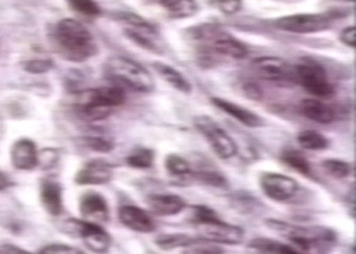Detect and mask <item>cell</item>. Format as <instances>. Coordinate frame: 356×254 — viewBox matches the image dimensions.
<instances>
[{"mask_svg": "<svg viewBox=\"0 0 356 254\" xmlns=\"http://www.w3.org/2000/svg\"><path fill=\"white\" fill-rule=\"evenodd\" d=\"M147 205L158 216H175L186 207V202L178 195L156 193L147 196Z\"/></svg>", "mask_w": 356, "mask_h": 254, "instance_id": "obj_18", "label": "cell"}, {"mask_svg": "<svg viewBox=\"0 0 356 254\" xmlns=\"http://www.w3.org/2000/svg\"><path fill=\"white\" fill-rule=\"evenodd\" d=\"M321 165H323L324 170H327L328 175L334 176L336 179H344V177L350 176L351 170H353V166L348 162L337 160V159H328V160L323 161Z\"/></svg>", "mask_w": 356, "mask_h": 254, "instance_id": "obj_30", "label": "cell"}, {"mask_svg": "<svg viewBox=\"0 0 356 254\" xmlns=\"http://www.w3.org/2000/svg\"><path fill=\"white\" fill-rule=\"evenodd\" d=\"M40 152L34 141L18 139L11 148V162L19 170H31L38 166Z\"/></svg>", "mask_w": 356, "mask_h": 254, "instance_id": "obj_16", "label": "cell"}, {"mask_svg": "<svg viewBox=\"0 0 356 254\" xmlns=\"http://www.w3.org/2000/svg\"><path fill=\"white\" fill-rule=\"evenodd\" d=\"M124 102L126 93L123 88L120 86L111 84L79 93L74 107L80 118L96 122L106 119L113 111V109L122 106Z\"/></svg>", "mask_w": 356, "mask_h": 254, "instance_id": "obj_3", "label": "cell"}, {"mask_svg": "<svg viewBox=\"0 0 356 254\" xmlns=\"http://www.w3.org/2000/svg\"><path fill=\"white\" fill-rule=\"evenodd\" d=\"M106 73L113 84L122 88L127 87L136 93H153L156 87L152 74L140 64L127 57L110 58L106 64Z\"/></svg>", "mask_w": 356, "mask_h": 254, "instance_id": "obj_4", "label": "cell"}, {"mask_svg": "<svg viewBox=\"0 0 356 254\" xmlns=\"http://www.w3.org/2000/svg\"><path fill=\"white\" fill-rule=\"evenodd\" d=\"M165 168L169 172V175H172L175 177H179V179L191 177V175L193 172L191 164L178 154H169L165 160Z\"/></svg>", "mask_w": 356, "mask_h": 254, "instance_id": "obj_27", "label": "cell"}, {"mask_svg": "<svg viewBox=\"0 0 356 254\" xmlns=\"http://www.w3.org/2000/svg\"><path fill=\"white\" fill-rule=\"evenodd\" d=\"M67 4L79 14L86 17H97L102 10L95 0H67Z\"/></svg>", "mask_w": 356, "mask_h": 254, "instance_id": "obj_31", "label": "cell"}, {"mask_svg": "<svg viewBox=\"0 0 356 254\" xmlns=\"http://www.w3.org/2000/svg\"><path fill=\"white\" fill-rule=\"evenodd\" d=\"M0 254H34L27 251H23L21 248L15 246V245H4L0 249Z\"/></svg>", "mask_w": 356, "mask_h": 254, "instance_id": "obj_39", "label": "cell"}, {"mask_svg": "<svg viewBox=\"0 0 356 254\" xmlns=\"http://www.w3.org/2000/svg\"><path fill=\"white\" fill-rule=\"evenodd\" d=\"M41 203L51 216L61 215L63 205V186L54 180H44L41 184Z\"/></svg>", "mask_w": 356, "mask_h": 254, "instance_id": "obj_20", "label": "cell"}, {"mask_svg": "<svg viewBox=\"0 0 356 254\" xmlns=\"http://www.w3.org/2000/svg\"><path fill=\"white\" fill-rule=\"evenodd\" d=\"M336 1H346V3H355V0H336Z\"/></svg>", "mask_w": 356, "mask_h": 254, "instance_id": "obj_41", "label": "cell"}, {"mask_svg": "<svg viewBox=\"0 0 356 254\" xmlns=\"http://www.w3.org/2000/svg\"><path fill=\"white\" fill-rule=\"evenodd\" d=\"M182 254H224L222 246L207 239H195L191 245L184 248Z\"/></svg>", "mask_w": 356, "mask_h": 254, "instance_id": "obj_29", "label": "cell"}, {"mask_svg": "<svg viewBox=\"0 0 356 254\" xmlns=\"http://www.w3.org/2000/svg\"><path fill=\"white\" fill-rule=\"evenodd\" d=\"M332 21L330 14H293L277 19L275 26L296 34H314L328 30Z\"/></svg>", "mask_w": 356, "mask_h": 254, "instance_id": "obj_11", "label": "cell"}, {"mask_svg": "<svg viewBox=\"0 0 356 254\" xmlns=\"http://www.w3.org/2000/svg\"><path fill=\"white\" fill-rule=\"evenodd\" d=\"M196 130L212 146L213 152L222 159L229 160L236 156L238 145L222 126L208 116H199L193 120Z\"/></svg>", "mask_w": 356, "mask_h": 254, "instance_id": "obj_8", "label": "cell"}, {"mask_svg": "<svg viewBox=\"0 0 356 254\" xmlns=\"http://www.w3.org/2000/svg\"><path fill=\"white\" fill-rule=\"evenodd\" d=\"M254 70L264 80L280 87H291L296 83L294 67L278 57H259L252 61Z\"/></svg>", "mask_w": 356, "mask_h": 254, "instance_id": "obj_10", "label": "cell"}, {"mask_svg": "<svg viewBox=\"0 0 356 254\" xmlns=\"http://www.w3.org/2000/svg\"><path fill=\"white\" fill-rule=\"evenodd\" d=\"M212 103L219 110H222L225 114L232 116L234 119H236L238 122H241L242 125H245L247 127L258 129V127H262L265 125V120L258 114L247 110L245 107H242V106H239L234 102H228V100L222 99V97H212Z\"/></svg>", "mask_w": 356, "mask_h": 254, "instance_id": "obj_17", "label": "cell"}, {"mask_svg": "<svg viewBox=\"0 0 356 254\" xmlns=\"http://www.w3.org/2000/svg\"><path fill=\"white\" fill-rule=\"evenodd\" d=\"M53 68L51 60H44V58H35V60H29L24 63L23 70L29 73L40 74V73H46Z\"/></svg>", "mask_w": 356, "mask_h": 254, "instance_id": "obj_35", "label": "cell"}, {"mask_svg": "<svg viewBox=\"0 0 356 254\" xmlns=\"http://www.w3.org/2000/svg\"><path fill=\"white\" fill-rule=\"evenodd\" d=\"M296 83L317 97L334 96V88L324 67L313 58H301L294 67Z\"/></svg>", "mask_w": 356, "mask_h": 254, "instance_id": "obj_7", "label": "cell"}, {"mask_svg": "<svg viewBox=\"0 0 356 254\" xmlns=\"http://www.w3.org/2000/svg\"><path fill=\"white\" fill-rule=\"evenodd\" d=\"M300 109V113L305 118L311 119L316 123H321V125H328V123H332L334 119H336V114H334V110L323 103L321 100H317V99H305L300 103L298 106Z\"/></svg>", "mask_w": 356, "mask_h": 254, "instance_id": "obj_19", "label": "cell"}, {"mask_svg": "<svg viewBox=\"0 0 356 254\" xmlns=\"http://www.w3.org/2000/svg\"><path fill=\"white\" fill-rule=\"evenodd\" d=\"M209 3L227 15H232L241 11L243 1L242 0H209Z\"/></svg>", "mask_w": 356, "mask_h": 254, "instance_id": "obj_34", "label": "cell"}, {"mask_svg": "<svg viewBox=\"0 0 356 254\" xmlns=\"http://www.w3.org/2000/svg\"><path fill=\"white\" fill-rule=\"evenodd\" d=\"M7 186H8V180H7V177L0 172V191L6 189Z\"/></svg>", "mask_w": 356, "mask_h": 254, "instance_id": "obj_40", "label": "cell"}, {"mask_svg": "<svg viewBox=\"0 0 356 254\" xmlns=\"http://www.w3.org/2000/svg\"><path fill=\"white\" fill-rule=\"evenodd\" d=\"M281 160L284 164H286L288 166L293 168L294 170H297L298 173H301L304 176L311 175V164L307 160L304 153L297 149H291V148L285 149L281 153Z\"/></svg>", "mask_w": 356, "mask_h": 254, "instance_id": "obj_24", "label": "cell"}, {"mask_svg": "<svg viewBox=\"0 0 356 254\" xmlns=\"http://www.w3.org/2000/svg\"><path fill=\"white\" fill-rule=\"evenodd\" d=\"M340 41L347 45L348 47H356V27L355 26H350L346 27L341 33H340Z\"/></svg>", "mask_w": 356, "mask_h": 254, "instance_id": "obj_37", "label": "cell"}, {"mask_svg": "<svg viewBox=\"0 0 356 254\" xmlns=\"http://www.w3.org/2000/svg\"><path fill=\"white\" fill-rule=\"evenodd\" d=\"M154 152L149 148H138L127 157V164L138 169H147L153 165Z\"/></svg>", "mask_w": 356, "mask_h": 254, "instance_id": "obj_28", "label": "cell"}, {"mask_svg": "<svg viewBox=\"0 0 356 254\" xmlns=\"http://www.w3.org/2000/svg\"><path fill=\"white\" fill-rule=\"evenodd\" d=\"M81 145L99 153H108L113 149V142L111 139L104 137H83Z\"/></svg>", "mask_w": 356, "mask_h": 254, "instance_id": "obj_32", "label": "cell"}, {"mask_svg": "<svg viewBox=\"0 0 356 254\" xmlns=\"http://www.w3.org/2000/svg\"><path fill=\"white\" fill-rule=\"evenodd\" d=\"M118 215H119V221L130 230L145 232V234L156 230V223L152 215L142 208L135 207V206H122L119 208Z\"/></svg>", "mask_w": 356, "mask_h": 254, "instance_id": "obj_15", "label": "cell"}, {"mask_svg": "<svg viewBox=\"0 0 356 254\" xmlns=\"http://www.w3.org/2000/svg\"><path fill=\"white\" fill-rule=\"evenodd\" d=\"M113 177V169L108 162L92 160L87 162L76 175V183L80 185L107 184Z\"/></svg>", "mask_w": 356, "mask_h": 254, "instance_id": "obj_14", "label": "cell"}, {"mask_svg": "<svg viewBox=\"0 0 356 254\" xmlns=\"http://www.w3.org/2000/svg\"><path fill=\"white\" fill-rule=\"evenodd\" d=\"M195 238L186 234H162L156 238V246L162 251H173L177 248H186Z\"/></svg>", "mask_w": 356, "mask_h": 254, "instance_id": "obj_26", "label": "cell"}, {"mask_svg": "<svg viewBox=\"0 0 356 254\" xmlns=\"http://www.w3.org/2000/svg\"><path fill=\"white\" fill-rule=\"evenodd\" d=\"M245 91L251 99H261L262 97V91L259 90V87L257 84H252V83H247L245 87Z\"/></svg>", "mask_w": 356, "mask_h": 254, "instance_id": "obj_38", "label": "cell"}, {"mask_svg": "<svg viewBox=\"0 0 356 254\" xmlns=\"http://www.w3.org/2000/svg\"><path fill=\"white\" fill-rule=\"evenodd\" d=\"M266 225L271 230L282 234L288 238L291 245L301 252H308L318 242H328L334 238V234L327 228H301L285 223L277 219H267Z\"/></svg>", "mask_w": 356, "mask_h": 254, "instance_id": "obj_6", "label": "cell"}, {"mask_svg": "<svg viewBox=\"0 0 356 254\" xmlns=\"http://www.w3.org/2000/svg\"><path fill=\"white\" fill-rule=\"evenodd\" d=\"M53 44L65 60L83 63L97 54V45L88 29L72 18H64L53 30Z\"/></svg>", "mask_w": 356, "mask_h": 254, "instance_id": "obj_1", "label": "cell"}, {"mask_svg": "<svg viewBox=\"0 0 356 254\" xmlns=\"http://www.w3.org/2000/svg\"><path fill=\"white\" fill-rule=\"evenodd\" d=\"M297 141L300 143L301 148L312 150V152H317V150H324L328 148L330 141L327 139L325 136H323L318 132L314 130H304L297 136Z\"/></svg>", "mask_w": 356, "mask_h": 254, "instance_id": "obj_25", "label": "cell"}, {"mask_svg": "<svg viewBox=\"0 0 356 254\" xmlns=\"http://www.w3.org/2000/svg\"><path fill=\"white\" fill-rule=\"evenodd\" d=\"M251 251L257 254H304L305 252L298 251L293 245H286L268 238H257L252 239L248 245Z\"/></svg>", "mask_w": 356, "mask_h": 254, "instance_id": "obj_21", "label": "cell"}, {"mask_svg": "<svg viewBox=\"0 0 356 254\" xmlns=\"http://www.w3.org/2000/svg\"><path fill=\"white\" fill-rule=\"evenodd\" d=\"M189 222L200 238L218 245H239L245 238V230L241 226L222 222L213 209L205 206H193Z\"/></svg>", "mask_w": 356, "mask_h": 254, "instance_id": "obj_2", "label": "cell"}, {"mask_svg": "<svg viewBox=\"0 0 356 254\" xmlns=\"http://www.w3.org/2000/svg\"><path fill=\"white\" fill-rule=\"evenodd\" d=\"M261 186L267 198L275 202H288L298 191V184L293 177L271 172L262 175Z\"/></svg>", "mask_w": 356, "mask_h": 254, "instance_id": "obj_12", "label": "cell"}, {"mask_svg": "<svg viewBox=\"0 0 356 254\" xmlns=\"http://www.w3.org/2000/svg\"><path fill=\"white\" fill-rule=\"evenodd\" d=\"M153 67H154V70H156V73H158L168 84H170L175 90H177V91L182 93H192V86H191V83H189L177 70H175L173 67L166 65V64H163V63H154Z\"/></svg>", "mask_w": 356, "mask_h": 254, "instance_id": "obj_22", "label": "cell"}, {"mask_svg": "<svg viewBox=\"0 0 356 254\" xmlns=\"http://www.w3.org/2000/svg\"><path fill=\"white\" fill-rule=\"evenodd\" d=\"M304 254H307V253H304Z\"/></svg>", "mask_w": 356, "mask_h": 254, "instance_id": "obj_42", "label": "cell"}, {"mask_svg": "<svg viewBox=\"0 0 356 254\" xmlns=\"http://www.w3.org/2000/svg\"><path fill=\"white\" fill-rule=\"evenodd\" d=\"M192 31L197 41L205 42L208 51L236 60H242L248 54V49L243 42L225 33L219 26L202 24L197 30L192 29Z\"/></svg>", "mask_w": 356, "mask_h": 254, "instance_id": "obj_5", "label": "cell"}, {"mask_svg": "<svg viewBox=\"0 0 356 254\" xmlns=\"http://www.w3.org/2000/svg\"><path fill=\"white\" fill-rule=\"evenodd\" d=\"M80 212L84 221L92 223H106L110 219V208L103 195L97 192H87L80 199Z\"/></svg>", "mask_w": 356, "mask_h": 254, "instance_id": "obj_13", "label": "cell"}, {"mask_svg": "<svg viewBox=\"0 0 356 254\" xmlns=\"http://www.w3.org/2000/svg\"><path fill=\"white\" fill-rule=\"evenodd\" d=\"M161 6L176 19L191 18L199 13L196 0H161Z\"/></svg>", "mask_w": 356, "mask_h": 254, "instance_id": "obj_23", "label": "cell"}, {"mask_svg": "<svg viewBox=\"0 0 356 254\" xmlns=\"http://www.w3.org/2000/svg\"><path fill=\"white\" fill-rule=\"evenodd\" d=\"M67 232L79 235L86 246L93 253L106 254L111 248V235L100 225L88 221L69 219L65 222Z\"/></svg>", "mask_w": 356, "mask_h": 254, "instance_id": "obj_9", "label": "cell"}, {"mask_svg": "<svg viewBox=\"0 0 356 254\" xmlns=\"http://www.w3.org/2000/svg\"><path fill=\"white\" fill-rule=\"evenodd\" d=\"M191 177L197 180L201 184L212 185V186H224V185L227 184L225 179L222 176H220L216 172H209V170L192 172Z\"/></svg>", "mask_w": 356, "mask_h": 254, "instance_id": "obj_33", "label": "cell"}, {"mask_svg": "<svg viewBox=\"0 0 356 254\" xmlns=\"http://www.w3.org/2000/svg\"><path fill=\"white\" fill-rule=\"evenodd\" d=\"M40 254H84L81 251H79L77 248L69 246L65 244H50L46 245L44 248L41 249Z\"/></svg>", "mask_w": 356, "mask_h": 254, "instance_id": "obj_36", "label": "cell"}]
</instances>
